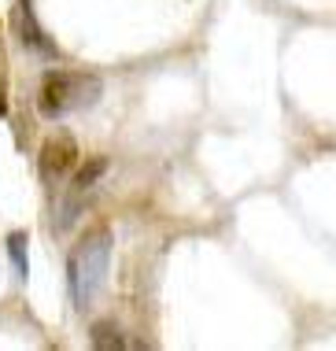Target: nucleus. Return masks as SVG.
<instances>
[{"instance_id":"7ed1b4c3","label":"nucleus","mask_w":336,"mask_h":351,"mask_svg":"<svg viewBox=\"0 0 336 351\" xmlns=\"http://www.w3.org/2000/svg\"><path fill=\"white\" fill-rule=\"evenodd\" d=\"M78 167V148H74L71 137H56L45 145V159H41V174L45 182H56V178L63 174V170Z\"/></svg>"},{"instance_id":"0eeeda50","label":"nucleus","mask_w":336,"mask_h":351,"mask_svg":"<svg viewBox=\"0 0 336 351\" xmlns=\"http://www.w3.org/2000/svg\"><path fill=\"white\" fill-rule=\"evenodd\" d=\"M8 111V100H4V82H0V115Z\"/></svg>"},{"instance_id":"f03ea898","label":"nucleus","mask_w":336,"mask_h":351,"mask_svg":"<svg viewBox=\"0 0 336 351\" xmlns=\"http://www.w3.org/2000/svg\"><path fill=\"white\" fill-rule=\"evenodd\" d=\"M100 97V78L85 71H48L41 78V97H37V108H41L45 119H63L71 111H82L96 104Z\"/></svg>"},{"instance_id":"20e7f679","label":"nucleus","mask_w":336,"mask_h":351,"mask_svg":"<svg viewBox=\"0 0 336 351\" xmlns=\"http://www.w3.org/2000/svg\"><path fill=\"white\" fill-rule=\"evenodd\" d=\"M15 30L19 37H23L30 49L37 52H48V56H56V45L48 41V37L41 34V26H37V19H34V8H30V0H19L15 4Z\"/></svg>"},{"instance_id":"39448f33","label":"nucleus","mask_w":336,"mask_h":351,"mask_svg":"<svg viewBox=\"0 0 336 351\" xmlns=\"http://www.w3.org/2000/svg\"><path fill=\"white\" fill-rule=\"evenodd\" d=\"M26 248H30V233L26 230L8 233V255H12V267L19 274V281L30 278V255H26Z\"/></svg>"},{"instance_id":"423d86ee","label":"nucleus","mask_w":336,"mask_h":351,"mask_svg":"<svg viewBox=\"0 0 336 351\" xmlns=\"http://www.w3.org/2000/svg\"><path fill=\"white\" fill-rule=\"evenodd\" d=\"M104 170H108V159H93V163H85L78 174H74V189H89Z\"/></svg>"},{"instance_id":"f257e3e1","label":"nucleus","mask_w":336,"mask_h":351,"mask_svg":"<svg viewBox=\"0 0 336 351\" xmlns=\"http://www.w3.org/2000/svg\"><path fill=\"white\" fill-rule=\"evenodd\" d=\"M111 267V230L108 226H93L71 248L67 259V281H71V300L74 307H93V300L100 296L104 281H108Z\"/></svg>"}]
</instances>
